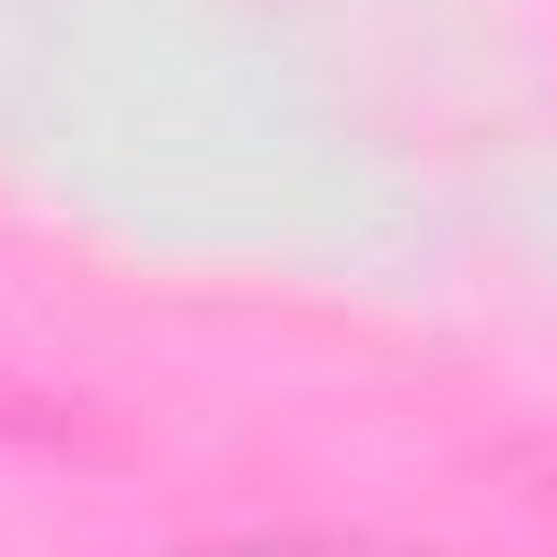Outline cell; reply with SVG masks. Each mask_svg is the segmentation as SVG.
Returning <instances> with one entry per match:
<instances>
[{
	"label": "cell",
	"instance_id": "1",
	"mask_svg": "<svg viewBox=\"0 0 557 557\" xmlns=\"http://www.w3.org/2000/svg\"><path fill=\"white\" fill-rule=\"evenodd\" d=\"M548 496H557V461H548Z\"/></svg>",
	"mask_w": 557,
	"mask_h": 557
}]
</instances>
